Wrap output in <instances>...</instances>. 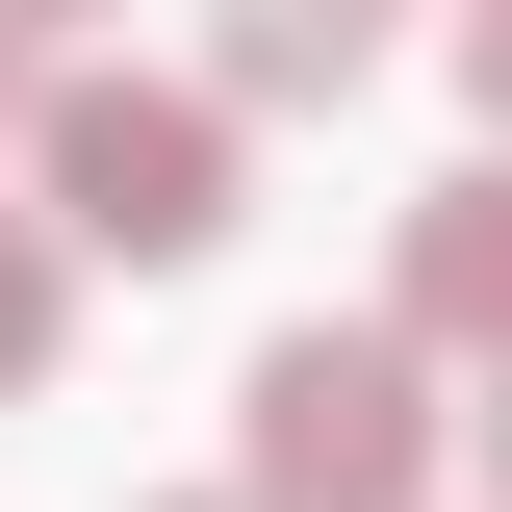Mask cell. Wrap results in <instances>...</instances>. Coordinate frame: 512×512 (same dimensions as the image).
Returning a JSON list of instances; mask_svg holds the SVG:
<instances>
[{"label":"cell","mask_w":512,"mask_h":512,"mask_svg":"<svg viewBox=\"0 0 512 512\" xmlns=\"http://www.w3.org/2000/svg\"><path fill=\"white\" fill-rule=\"evenodd\" d=\"M0 128H52V52H26V26H0Z\"/></svg>","instance_id":"cell-6"},{"label":"cell","mask_w":512,"mask_h":512,"mask_svg":"<svg viewBox=\"0 0 512 512\" xmlns=\"http://www.w3.org/2000/svg\"><path fill=\"white\" fill-rule=\"evenodd\" d=\"M461 103H487V128H512V26H461Z\"/></svg>","instance_id":"cell-7"},{"label":"cell","mask_w":512,"mask_h":512,"mask_svg":"<svg viewBox=\"0 0 512 512\" xmlns=\"http://www.w3.org/2000/svg\"><path fill=\"white\" fill-rule=\"evenodd\" d=\"M52 333H77V256H52V205H0V384H52Z\"/></svg>","instance_id":"cell-5"},{"label":"cell","mask_w":512,"mask_h":512,"mask_svg":"<svg viewBox=\"0 0 512 512\" xmlns=\"http://www.w3.org/2000/svg\"><path fill=\"white\" fill-rule=\"evenodd\" d=\"M180 512H256V487H180Z\"/></svg>","instance_id":"cell-9"},{"label":"cell","mask_w":512,"mask_h":512,"mask_svg":"<svg viewBox=\"0 0 512 512\" xmlns=\"http://www.w3.org/2000/svg\"><path fill=\"white\" fill-rule=\"evenodd\" d=\"M461 461H487V512H512V384H487V410H461Z\"/></svg>","instance_id":"cell-8"},{"label":"cell","mask_w":512,"mask_h":512,"mask_svg":"<svg viewBox=\"0 0 512 512\" xmlns=\"http://www.w3.org/2000/svg\"><path fill=\"white\" fill-rule=\"evenodd\" d=\"M384 333H410V359H487V384H512V154H461V180L410 205V256H384Z\"/></svg>","instance_id":"cell-3"},{"label":"cell","mask_w":512,"mask_h":512,"mask_svg":"<svg viewBox=\"0 0 512 512\" xmlns=\"http://www.w3.org/2000/svg\"><path fill=\"white\" fill-rule=\"evenodd\" d=\"M359 77H384V26H359V0H231V52H205V103H359Z\"/></svg>","instance_id":"cell-4"},{"label":"cell","mask_w":512,"mask_h":512,"mask_svg":"<svg viewBox=\"0 0 512 512\" xmlns=\"http://www.w3.org/2000/svg\"><path fill=\"white\" fill-rule=\"evenodd\" d=\"M231 410H256V512H436V359H410V333H256V384H231Z\"/></svg>","instance_id":"cell-2"},{"label":"cell","mask_w":512,"mask_h":512,"mask_svg":"<svg viewBox=\"0 0 512 512\" xmlns=\"http://www.w3.org/2000/svg\"><path fill=\"white\" fill-rule=\"evenodd\" d=\"M52 256H231V103L205 77H103V52H52Z\"/></svg>","instance_id":"cell-1"}]
</instances>
